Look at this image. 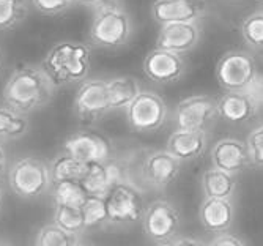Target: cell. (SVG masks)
I'll return each mask as SVG.
<instances>
[{
    "mask_svg": "<svg viewBox=\"0 0 263 246\" xmlns=\"http://www.w3.org/2000/svg\"><path fill=\"white\" fill-rule=\"evenodd\" d=\"M57 89L43 65H22L11 73L2 95L5 104L29 115L49 104Z\"/></svg>",
    "mask_w": 263,
    "mask_h": 246,
    "instance_id": "6da1fadb",
    "label": "cell"
},
{
    "mask_svg": "<svg viewBox=\"0 0 263 246\" xmlns=\"http://www.w3.org/2000/svg\"><path fill=\"white\" fill-rule=\"evenodd\" d=\"M91 65L90 47L81 41L55 43L46 54L43 66L57 87L84 82Z\"/></svg>",
    "mask_w": 263,
    "mask_h": 246,
    "instance_id": "7a4b0ae2",
    "label": "cell"
},
{
    "mask_svg": "<svg viewBox=\"0 0 263 246\" xmlns=\"http://www.w3.org/2000/svg\"><path fill=\"white\" fill-rule=\"evenodd\" d=\"M8 183L17 198L26 201L38 199L52 189L51 166L36 156H22L8 169Z\"/></svg>",
    "mask_w": 263,
    "mask_h": 246,
    "instance_id": "3957f363",
    "label": "cell"
},
{
    "mask_svg": "<svg viewBox=\"0 0 263 246\" xmlns=\"http://www.w3.org/2000/svg\"><path fill=\"white\" fill-rule=\"evenodd\" d=\"M133 33V22L129 14L120 5L106 7L95 11L90 24V43L101 49H117L128 43Z\"/></svg>",
    "mask_w": 263,
    "mask_h": 246,
    "instance_id": "277c9868",
    "label": "cell"
},
{
    "mask_svg": "<svg viewBox=\"0 0 263 246\" xmlns=\"http://www.w3.org/2000/svg\"><path fill=\"white\" fill-rule=\"evenodd\" d=\"M214 75L226 92H245L257 78L258 69L249 52L230 51L219 59Z\"/></svg>",
    "mask_w": 263,
    "mask_h": 246,
    "instance_id": "5b68a950",
    "label": "cell"
},
{
    "mask_svg": "<svg viewBox=\"0 0 263 246\" xmlns=\"http://www.w3.org/2000/svg\"><path fill=\"white\" fill-rule=\"evenodd\" d=\"M126 118L134 131L153 133L164 125L167 118V104L158 93L142 90L126 109Z\"/></svg>",
    "mask_w": 263,
    "mask_h": 246,
    "instance_id": "8992f818",
    "label": "cell"
},
{
    "mask_svg": "<svg viewBox=\"0 0 263 246\" xmlns=\"http://www.w3.org/2000/svg\"><path fill=\"white\" fill-rule=\"evenodd\" d=\"M180 212L169 201L152 202L142 216V227L147 237L156 243H169L180 229Z\"/></svg>",
    "mask_w": 263,
    "mask_h": 246,
    "instance_id": "52a82bcc",
    "label": "cell"
},
{
    "mask_svg": "<svg viewBox=\"0 0 263 246\" xmlns=\"http://www.w3.org/2000/svg\"><path fill=\"white\" fill-rule=\"evenodd\" d=\"M73 111L84 121H97L112 111L107 79H85L81 82L73 101Z\"/></svg>",
    "mask_w": 263,
    "mask_h": 246,
    "instance_id": "ba28073f",
    "label": "cell"
},
{
    "mask_svg": "<svg viewBox=\"0 0 263 246\" xmlns=\"http://www.w3.org/2000/svg\"><path fill=\"white\" fill-rule=\"evenodd\" d=\"M218 115V101L208 95H193L177 104L174 120L177 130L206 131V127Z\"/></svg>",
    "mask_w": 263,
    "mask_h": 246,
    "instance_id": "9c48e42d",
    "label": "cell"
},
{
    "mask_svg": "<svg viewBox=\"0 0 263 246\" xmlns=\"http://www.w3.org/2000/svg\"><path fill=\"white\" fill-rule=\"evenodd\" d=\"M110 224H131L142 219L143 201L137 186L131 183H118L106 196Z\"/></svg>",
    "mask_w": 263,
    "mask_h": 246,
    "instance_id": "30bf717a",
    "label": "cell"
},
{
    "mask_svg": "<svg viewBox=\"0 0 263 246\" xmlns=\"http://www.w3.org/2000/svg\"><path fill=\"white\" fill-rule=\"evenodd\" d=\"M63 152L87 166L95 163H107L112 160L110 142L104 136L93 131L73 133L63 142Z\"/></svg>",
    "mask_w": 263,
    "mask_h": 246,
    "instance_id": "8fae6325",
    "label": "cell"
},
{
    "mask_svg": "<svg viewBox=\"0 0 263 246\" xmlns=\"http://www.w3.org/2000/svg\"><path fill=\"white\" fill-rule=\"evenodd\" d=\"M143 73L152 82L174 84L184 76L186 62L180 54L156 47L143 60Z\"/></svg>",
    "mask_w": 263,
    "mask_h": 246,
    "instance_id": "7c38bea8",
    "label": "cell"
},
{
    "mask_svg": "<svg viewBox=\"0 0 263 246\" xmlns=\"http://www.w3.org/2000/svg\"><path fill=\"white\" fill-rule=\"evenodd\" d=\"M200 27L197 22H174L159 26L156 47L175 54H186L200 41Z\"/></svg>",
    "mask_w": 263,
    "mask_h": 246,
    "instance_id": "4fadbf2b",
    "label": "cell"
},
{
    "mask_svg": "<svg viewBox=\"0 0 263 246\" xmlns=\"http://www.w3.org/2000/svg\"><path fill=\"white\" fill-rule=\"evenodd\" d=\"M205 11V0H155L152 5V16L159 26L174 22H197Z\"/></svg>",
    "mask_w": 263,
    "mask_h": 246,
    "instance_id": "5bb4252c",
    "label": "cell"
},
{
    "mask_svg": "<svg viewBox=\"0 0 263 246\" xmlns=\"http://www.w3.org/2000/svg\"><path fill=\"white\" fill-rule=\"evenodd\" d=\"M181 161L169 150H158L150 153L142 164V177L152 188L162 189L169 186L180 174Z\"/></svg>",
    "mask_w": 263,
    "mask_h": 246,
    "instance_id": "9a60e30c",
    "label": "cell"
},
{
    "mask_svg": "<svg viewBox=\"0 0 263 246\" xmlns=\"http://www.w3.org/2000/svg\"><path fill=\"white\" fill-rule=\"evenodd\" d=\"M210 160L211 167L224 170L232 175L241 172L251 163L246 142L238 140L235 137H224L214 144L210 153Z\"/></svg>",
    "mask_w": 263,
    "mask_h": 246,
    "instance_id": "2e32d148",
    "label": "cell"
},
{
    "mask_svg": "<svg viewBox=\"0 0 263 246\" xmlns=\"http://www.w3.org/2000/svg\"><path fill=\"white\" fill-rule=\"evenodd\" d=\"M206 144V131L175 130L167 140V150L181 163L194 161L205 153Z\"/></svg>",
    "mask_w": 263,
    "mask_h": 246,
    "instance_id": "e0dca14e",
    "label": "cell"
},
{
    "mask_svg": "<svg viewBox=\"0 0 263 246\" xmlns=\"http://www.w3.org/2000/svg\"><path fill=\"white\" fill-rule=\"evenodd\" d=\"M235 218L233 204L230 199H210L205 198L199 208V219L202 226L213 234L227 232Z\"/></svg>",
    "mask_w": 263,
    "mask_h": 246,
    "instance_id": "ac0fdd59",
    "label": "cell"
},
{
    "mask_svg": "<svg viewBox=\"0 0 263 246\" xmlns=\"http://www.w3.org/2000/svg\"><path fill=\"white\" fill-rule=\"evenodd\" d=\"M257 112V108L245 92H226L218 100L219 117L230 123H245Z\"/></svg>",
    "mask_w": 263,
    "mask_h": 246,
    "instance_id": "d6986e66",
    "label": "cell"
},
{
    "mask_svg": "<svg viewBox=\"0 0 263 246\" xmlns=\"http://www.w3.org/2000/svg\"><path fill=\"white\" fill-rule=\"evenodd\" d=\"M107 87H109V100H110L112 111H118V109L126 111L142 92L139 81L131 76H117L107 79Z\"/></svg>",
    "mask_w": 263,
    "mask_h": 246,
    "instance_id": "ffe728a7",
    "label": "cell"
},
{
    "mask_svg": "<svg viewBox=\"0 0 263 246\" xmlns=\"http://www.w3.org/2000/svg\"><path fill=\"white\" fill-rule=\"evenodd\" d=\"M235 175L219 169H208L202 175V189L205 198L210 199H230L235 192Z\"/></svg>",
    "mask_w": 263,
    "mask_h": 246,
    "instance_id": "44dd1931",
    "label": "cell"
},
{
    "mask_svg": "<svg viewBox=\"0 0 263 246\" xmlns=\"http://www.w3.org/2000/svg\"><path fill=\"white\" fill-rule=\"evenodd\" d=\"M30 121L26 114H21L8 104H0V140H16L26 136Z\"/></svg>",
    "mask_w": 263,
    "mask_h": 246,
    "instance_id": "7402d4cb",
    "label": "cell"
},
{
    "mask_svg": "<svg viewBox=\"0 0 263 246\" xmlns=\"http://www.w3.org/2000/svg\"><path fill=\"white\" fill-rule=\"evenodd\" d=\"M88 166L76 160L66 152H62L51 163V174L54 183L57 182H81L87 174Z\"/></svg>",
    "mask_w": 263,
    "mask_h": 246,
    "instance_id": "603a6c76",
    "label": "cell"
},
{
    "mask_svg": "<svg viewBox=\"0 0 263 246\" xmlns=\"http://www.w3.org/2000/svg\"><path fill=\"white\" fill-rule=\"evenodd\" d=\"M87 198L88 194L81 185V182H57L52 185L54 205L82 208Z\"/></svg>",
    "mask_w": 263,
    "mask_h": 246,
    "instance_id": "cb8c5ba5",
    "label": "cell"
},
{
    "mask_svg": "<svg viewBox=\"0 0 263 246\" xmlns=\"http://www.w3.org/2000/svg\"><path fill=\"white\" fill-rule=\"evenodd\" d=\"M27 0H0V32H10L26 21Z\"/></svg>",
    "mask_w": 263,
    "mask_h": 246,
    "instance_id": "d4e9b609",
    "label": "cell"
},
{
    "mask_svg": "<svg viewBox=\"0 0 263 246\" xmlns=\"http://www.w3.org/2000/svg\"><path fill=\"white\" fill-rule=\"evenodd\" d=\"M54 224L69 234L76 235H81L87 229L82 208L63 205H54Z\"/></svg>",
    "mask_w": 263,
    "mask_h": 246,
    "instance_id": "484cf974",
    "label": "cell"
},
{
    "mask_svg": "<svg viewBox=\"0 0 263 246\" xmlns=\"http://www.w3.org/2000/svg\"><path fill=\"white\" fill-rule=\"evenodd\" d=\"M81 240L79 235L76 234H69L59 226L52 224H46L43 226L35 240V246H79Z\"/></svg>",
    "mask_w": 263,
    "mask_h": 246,
    "instance_id": "4316f807",
    "label": "cell"
},
{
    "mask_svg": "<svg viewBox=\"0 0 263 246\" xmlns=\"http://www.w3.org/2000/svg\"><path fill=\"white\" fill-rule=\"evenodd\" d=\"M82 213H84L87 229L110 223L106 198H100V196H88L85 204L82 205Z\"/></svg>",
    "mask_w": 263,
    "mask_h": 246,
    "instance_id": "83f0119b",
    "label": "cell"
},
{
    "mask_svg": "<svg viewBox=\"0 0 263 246\" xmlns=\"http://www.w3.org/2000/svg\"><path fill=\"white\" fill-rule=\"evenodd\" d=\"M241 35L252 49H263V10L254 11L241 24Z\"/></svg>",
    "mask_w": 263,
    "mask_h": 246,
    "instance_id": "f1b7e54d",
    "label": "cell"
},
{
    "mask_svg": "<svg viewBox=\"0 0 263 246\" xmlns=\"http://www.w3.org/2000/svg\"><path fill=\"white\" fill-rule=\"evenodd\" d=\"M246 147L251 163L255 166H263V125L257 127L249 133L246 139Z\"/></svg>",
    "mask_w": 263,
    "mask_h": 246,
    "instance_id": "f546056e",
    "label": "cell"
},
{
    "mask_svg": "<svg viewBox=\"0 0 263 246\" xmlns=\"http://www.w3.org/2000/svg\"><path fill=\"white\" fill-rule=\"evenodd\" d=\"M32 5L41 14L55 16L69 10L74 5V2L73 0H32Z\"/></svg>",
    "mask_w": 263,
    "mask_h": 246,
    "instance_id": "4dcf8cb0",
    "label": "cell"
},
{
    "mask_svg": "<svg viewBox=\"0 0 263 246\" xmlns=\"http://www.w3.org/2000/svg\"><path fill=\"white\" fill-rule=\"evenodd\" d=\"M245 93L251 98V101L257 108V111L263 109V75H257L254 82L245 90Z\"/></svg>",
    "mask_w": 263,
    "mask_h": 246,
    "instance_id": "1f68e13d",
    "label": "cell"
},
{
    "mask_svg": "<svg viewBox=\"0 0 263 246\" xmlns=\"http://www.w3.org/2000/svg\"><path fill=\"white\" fill-rule=\"evenodd\" d=\"M206 246H246L240 238L232 235V234H219L218 237H214Z\"/></svg>",
    "mask_w": 263,
    "mask_h": 246,
    "instance_id": "d6a6232c",
    "label": "cell"
},
{
    "mask_svg": "<svg viewBox=\"0 0 263 246\" xmlns=\"http://www.w3.org/2000/svg\"><path fill=\"white\" fill-rule=\"evenodd\" d=\"M73 2H74V5H81V7L98 11V10H103L106 7L117 5L118 0H73Z\"/></svg>",
    "mask_w": 263,
    "mask_h": 246,
    "instance_id": "836d02e7",
    "label": "cell"
},
{
    "mask_svg": "<svg viewBox=\"0 0 263 246\" xmlns=\"http://www.w3.org/2000/svg\"><path fill=\"white\" fill-rule=\"evenodd\" d=\"M174 246H206L205 243H202L200 240L197 238H191V237H183V238H178Z\"/></svg>",
    "mask_w": 263,
    "mask_h": 246,
    "instance_id": "e575fe53",
    "label": "cell"
},
{
    "mask_svg": "<svg viewBox=\"0 0 263 246\" xmlns=\"http://www.w3.org/2000/svg\"><path fill=\"white\" fill-rule=\"evenodd\" d=\"M7 152L4 149L2 142H0V179H2L7 174Z\"/></svg>",
    "mask_w": 263,
    "mask_h": 246,
    "instance_id": "d590c367",
    "label": "cell"
},
{
    "mask_svg": "<svg viewBox=\"0 0 263 246\" xmlns=\"http://www.w3.org/2000/svg\"><path fill=\"white\" fill-rule=\"evenodd\" d=\"M4 196H5V191H4L2 185H0V207H2V202H4Z\"/></svg>",
    "mask_w": 263,
    "mask_h": 246,
    "instance_id": "8d00e7d4",
    "label": "cell"
},
{
    "mask_svg": "<svg viewBox=\"0 0 263 246\" xmlns=\"http://www.w3.org/2000/svg\"><path fill=\"white\" fill-rule=\"evenodd\" d=\"M155 246H174V243H171V241L169 243H156Z\"/></svg>",
    "mask_w": 263,
    "mask_h": 246,
    "instance_id": "74e56055",
    "label": "cell"
},
{
    "mask_svg": "<svg viewBox=\"0 0 263 246\" xmlns=\"http://www.w3.org/2000/svg\"><path fill=\"white\" fill-rule=\"evenodd\" d=\"M0 246H11L8 241H4V240H0Z\"/></svg>",
    "mask_w": 263,
    "mask_h": 246,
    "instance_id": "f35d334b",
    "label": "cell"
},
{
    "mask_svg": "<svg viewBox=\"0 0 263 246\" xmlns=\"http://www.w3.org/2000/svg\"><path fill=\"white\" fill-rule=\"evenodd\" d=\"M0 62H2V52H0Z\"/></svg>",
    "mask_w": 263,
    "mask_h": 246,
    "instance_id": "ab89813d",
    "label": "cell"
},
{
    "mask_svg": "<svg viewBox=\"0 0 263 246\" xmlns=\"http://www.w3.org/2000/svg\"><path fill=\"white\" fill-rule=\"evenodd\" d=\"M258 2H260V4H263V0H258Z\"/></svg>",
    "mask_w": 263,
    "mask_h": 246,
    "instance_id": "60d3db41",
    "label": "cell"
},
{
    "mask_svg": "<svg viewBox=\"0 0 263 246\" xmlns=\"http://www.w3.org/2000/svg\"><path fill=\"white\" fill-rule=\"evenodd\" d=\"M79 246H85V244H79Z\"/></svg>",
    "mask_w": 263,
    "mask_h": 246,
    "instance_id": "b9f144b4",
    "label": "cell"
}]
</instances>
